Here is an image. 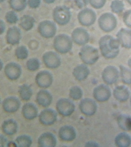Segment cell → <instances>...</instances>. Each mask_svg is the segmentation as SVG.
Masks as SVG:
<instances>
[{
    "label": "cell",
    "mask_w": 131,
    "mask_h": 147,
    "mask_svg": "<svg viewBox=\"0 0 131 147\" xmlns=\"http://www.w3.org/2000/svg\"><path fill=\"white\" fill-rule=\"evenodd\" d=\"M111 92L110 87L104 84L96 86L93 91V96L98 102H103L108 101L111 97Z\"/></svg>",
    "instance_id": "cell-10"
},
{
    "label": "cell",
    "mask_w": 131,
    "mask_h": 147,
    "mask_svg": "<svg viewBox=\"0 0 131 147\" xmlns=\"http://www.w3.org/2000/svg\"><path fill=\"white\" fill-rule=\"evenodd\" d=\"M101 53L107 59H113L118 56L120 44L117 39L110 35L102 37L98 41Z\"/></svg>",
    "instance_id": "cell-1"
},
{
    "label": "cell",
    "mask_w": 131,
    "mask_h": 147,
    "mask_svg": "<svg viewBox=\"0 0 131 147\" xmlns=\"http://www.w3.org/2000/svg\"><path fill=\"white\" fill-rule=\"evenodd\" d=\"M90 73L88 67L85 64H79L73 69L72 74L76 80L82 81L86 80Z\"/></svg>",
    "instance_id": "cell-24"
},
{
    "label": "cell",
    "mask_w": 131,
    "mask_h": 147,
    "mask_svg": "<svg viewBox=\"0 0 131 147\" xmlns=\"http://www.w3.org/2000/svg\"><path fill=\"white\" fill-rule=\"evenodd\" d=\"M5 1V0H0V2H4V1Z\"/></svg>",
    "instance_id": "cell-50"
},
{
    "label": "cell",
    "mask_w": 131,
    "mask_h": 147,
    "mask_svg": "<svg viewBox=\"0 0 131 147\" xmlns=\"http://www.w3.org/2000/svg\"><path fill=\"white\" fill-rule=\"evenodd\" d=\"M98 25L103 32L109 33L112 32L117 26V21L115 16L111 13L102 14L98 18Z\"/></svg>",
    "instance_id": "cell-4"
},
{
    "label": "cell",
    "mask_w": 131,
    "mask_h": 147,
    "mask_svg": "<svg viewBox=\"0 0 131 147\" xmlns=\"http://www.w3.org/2000/svg\"><path fill=\"white\" fill-rule=\"evenodd\" d=\"M53 17L55 21L58 25H66L71 20V11L66 6H58L54 9Z\"/></svg>",
    "instance_id": "cell-5"
},
{
    "label": "cell",
    "mask_w": 131,
    "mask_h": 147,
    "mask_svg": "<svg viewBox=\"0 0 131 147\" xmlns=\"http://www.w3.org/2000/svg\"><path fill=\"white\" fill-rule=\"evenodd\" d=\"M5 23L2 20H0V32H1V34H2L4 33L5 30Z\"/></svg>",
    "instance_id": "cell-45"
},
{
    "label": "cell",
    "mask_w": 131,
    "mask_h": 147,
    "mask_svg": "<svg viewBox=\"0 0 131 147\" xmlns=\"http://www.w3.org/2000/svg\"><path fill=\"white\" fill-rule=\"evenodd\" d=\"M20 104V101L18 98L13 96H9L3 101V109L5 112L8 113H14L19 110Z\"/></svg>",
    "instance_id": "cell-18"
},
{
    "label": "cell",
    "mask_w": 131,
    "mask_h": 147,
    "mask_svg": "<svg viewBox=\"0 0 131 147\" xmlns=\"http://www.w3.org/2000/svg\"><path fill=\"white\" fill-rule=\"evenodd\" d=\"M4 73L8 79L11 80H15L19 79L21 76L22 69L19 64L11 62L5 65Z\"/></svg>",
    "instance_id": "cell-16"
},
{
    "label": "cell",
    "mask_w": 131,
    "mask_h": 147,
    "mask_svg": "<svg viewBox=\"0 0 131 147\" xmlns=\"http://www.w3.org/2000/svg\"><path fill=\"white\" fill-rule=\"evenodd\" d=\"M45 65L48 68L55 69L60 66L61 60L58 54L54 51H48L42 56Z\"/></svg>",
    "instance_id": "cell-11"
},
{
    "label": "cell",
    "mask_w": 131,
    "mask_h": 147,
    "mask_svg": "<svg viewBox=\"0 0 131 147\" xmlns=\"http://www.w3.org/2000/svg\"><path fill=\"white\" fill-rule=\"evenodd\" d=\"M124 24L127 27L131 28V9L128 10L124 13L123 16Z\"/></svg>",
    "instance_id": "cell-40"
},
{
    "label": "cell",
    "mask_w": 131,
    "mask_h": 147,
    "mask_svg": "<svg viewBox=\"0 0 131 147\" xmlns=\"http://www.w3.org/2000/svg\"><path fill=\"white\" fill-rule=\"evenodd\" d=\"M56 24L51 21H43L39 23L38 30L41 36L46 38H50L54 37L57 32Z\"/></svg>",
    "instance_id": "cell-8"
},
{
    "label": "cell",
    "mask_w": 131,
    "mask_h": 147,
    "mask_svg": "<svg viewBox=\"0 0 131 147\" xmlns=\"http://www.w3.org/2000/svg\"><path fill=\"white\" fill-rule=\"evenodd\" d=\"M6 146L7 147H18V144L16 142L12 141H10L8 142Z\"/></svg>",
    "instance_id": "cell-46"
},
{
    "label": "cell",
    "mask_w": 131,
    "mask_h": 147,
    "mask_svg": "<svg viewBox=\"0 0 131 147\" xmlns=\"http://www.w3.org/2000/svg\"><path fill=\"white\" fill-rule=\"evenodd\" d=\"M58 136L62 141L71 142L73 141L77 136L75 129L71 125H64L58 131Z\"/></svg>",
    "instance_id": "cell-17"
},
{
    "label": "cell",
    "mask_w": 131,
    "mask_h": 147,
    "mask_svg": "<svg viewBox=\"0 0 131 147\" xmlns=\"http://www.w3.org/2000/svg\"><path fill=\"white\" fill-rule=\"evenodd\" d=\"M22 37V33L20 29L13 26L8 29L6 35L7 42L9 44L15 45L20 42Z\"/></svg>",
    "instance_id": "cell-21"
},
{
    "label": "cell",
    "mask_w": 131,
    "mask_h": 147,
    "mask_svg": "<svg viewBox=\"0 0 131 147\" xmlns=\"http://www.w3.org/2000/svg\"><path fill=\"white\" fill-rule=\"evenodd\" d=\"M40 66L39 61L37 58L30 59L26 63L27 69L30 71H36L39 68Z\"/></svg>",
    "instance_id": "cell-37"
},
{
    "label": "cell",
    "mask_w": 131,
    "mask_h": 147,
    "mask_svg": "<svg viewBox=\"0 0 131 147\" xmlns=\"http://www.w3.org/2000/svg\"><path fill=\"white\" fill-rule=\"evenodd\" d=\"M79 107L83 114L87 116H91L96 113L97 105L94 100L87 98L81 100L79 103Z\"/></svg>",
    "instance_id": "cell-12"
},
{
    "label": "cell",
    "mask_w": 131,
    "mask_h": 147,
    "mask_svg": "<svg viewBox=\"0 0 131 147\" xmlns=\"http://www.w3.org/2000/svg\"><path fill=\"white\" fill-rule=\"evenodd\" d=\"M6 21L10 24H15L19 20L17 14L13 11H8L5 16Z\"/></svg>",
    "instance_id": "cell-38"
},
{
    "label": "cell",
    "mask_w": 131,
    "mask_h": 147,
    "mask_svg": "<svg viewBox=\"0 0 131 147\" xmlns=\"http://www.w3.org/2000/svg\"><path fill=\"white\" fill-rule=\"evenodd\" d=\"M22 113L25 119L33 120L37 117L38 110L36 105L33 103H27L23 106Z\"/></svg>",
    "instance_id": "cell-23"
},
{
    "label": "cell",
    "mask_w": 131,
    "mask_h": 147,
    "mask_svg": "<svg viewBox=\"0 0 131 147\" xmlns=\"http://www.w3.org/2000/svg\"><path fill=\"white\" fill-rule=\"evenodd\" d=\"M36 100L39 105L46 108L51 104L53 97L51 93L45 90H41L37 94Z\"/></svg>",
    "instance_id": "cell-22"
},
{
    "label": "cell",
    "mask_w": 131,
    "mask_h": 147,
    "mask_svg": "<svg viewBox=\"0 0 131 147\" xmlns=\"http://www.w3.org/2000/svg\"><path fill=\"white\" fill-rule=\"evenodd\" d=\"M124 3L121 0H114L111 2L110 8L114 13L119 14L123 12L124 9Z\"/></svg>",
    "instance_id": "cell-35"
},
{
    "label": "cell",
    "mask_w": 131,
    "mask_h": 147,
    "mask_svg": "<svg viewBox=\"0 0 131 147\" xmlns=\"http://www.w3.org/2000/svg\"><path fill=\"white\" fill-rule=\"evenodd\" d=\"M130 91L128 88L125 86H118L115 88L113 95L115 98L120 102L127 101L130 96Z\"/></svg>",
    "instance_id": "cell-25"
},
{
    "label": "cell",
    "mask_w": 131,
    "mask_h": 147,
    "mask_svg": "<svg viewBox=\"0 0 131 147\" xmlns=\"http://www.w3.org/2000/svg\"><path fill=\"white\" fill-rule=\"evenodd\" d=\"M57 143L56 137L52 133L46 132L41 134L38 140L39 147H54Z\"/></svg>",
    "instance_id": "cell-20"
},
{
    "label": "cell",
    "mask_w": 131,
    "mask_h": 147,
    "mask_svg": "<svg viewBox=\"0 0 131 147\" xmlns=\"http://www.w3.org/2000/svg\"><path fill=\"white\" fill-rule=\"evenodd\" d=\"M116 36L120 45L125 49H131V30L122 28L118 31Z\"/></svg>",
    "instance_id": "cell-19"
},
{
    "label": "cell",
    "mask_w": 131,
    "mask_h": 147,
    "mask_svg": "<svg viewBox=\"0 0 131 147\" xmlns=\"http://www.w3.org/2000/svg\"><path fill=\"white\" fill-rule=\"evenodd\" d=\"M16 142L18 146L20 147H29L33 143V140L29 136L24 134L17 137Z\"/></svg>",
    "instance_id": "cell-33"
},
{
    "label": "cell",
    "mask_w": 131,
    "mask_h": 147,
    "mask_svg": "<svg viewBox=\"0 0 131 147\" xmlns=\"http://www.w3.org/2000/svg\"><path fill=\"white\" fill-rule=\"evenodd\" d=\"M117 123L119 127L123 130L131 131V117L128 115L121 114L117 118Z\"/></svg>",
    "instance_id": "cell-28"
},
{
    "label": "cell",
    "mask_w": 131,
    "mask_h": 147,
    "mask_svg": "<svg viewBox=\"0 0 131 147\" xmlns=\"http://www.w3.org/2000/svg\"><path fill=\"white\" fill-rule=\"evenodd\" d=\"M115 143L118 147H129L131 144V136L125 132L119 133L115 138Z\"/></svg>",
    "instance_id": "cell-27"
},
{
    "label": "cell",
    "mask_w": 131,
    "mask_h": 147,
    "mask_svg": "<svg viewBox=\"0 0 131 147\" xmlns=\"http://www.w3.org/2000/svg\"><path fill=\"white\" fill-rule=\"evenodd\" d=\"M119 74V71L116 67L109 65L103 69L102 74V79L107 84H113L118 80Z\"/></svg>",
    "instance_id": "cell-9"
},
{
    "label": "cell",
    "mask_w": 131,
    "mask_h": 147,
    "mask_svg": "<svg viewBox=\"0 0 131 147\" xmlns=\"http://www.w3.org/2000/svg\"><path fill=\"white\" fill-rule=\"evenodd\" d=\"M57 112L51 109H46L42 110L39 117L40 122L45 126L53 125L57 121Z\"/></svg>",
    "instance_id": "cell-15"
},
{
    "label": "cell",
    "mask_w": 131,
    "mask_h": 147,
    "mask_svg": "<svg viewBox=\"0 0 131 147\" xmlns=\"http://www.w3.org/2000/svg\"><path fill=\"white\" fill-rule=\"evenodd\" d=\"M53 46L55 50L61 54H66L71 51L73 46L72 38L67 34L57 35L54 40Z\"/></svg>",
    "instance_id": "cell-3"
},
{
    "label": "cell",
    "mask_w": 131,
    "mask_h": 147,
    "mask_svg": "<svg viewBox=\"0 0 131 147\" xmlns=\"http://www.w3.org/2000/svg\"><path fill=\"white\" fill-rule=\"evenodd\" d=\"M57 112L63 117H69L74 112L75 106L71 100L67 98L58 100L56 105Z\"/></svg>",
    "instance_id": "cell-6"
},
{
    "label": "cell",
    "mask_w": 131,
    "mask_h": 147,
    "mask_svg": "<svg viewBox=\"0 0 131 147\" xmlns=\"http://www.w3.org/2000/svg\"><path fill=\"white\" fill-rule=\"evenodd\" d=\"M130 104L131 105V96L130 97Z\"/></svg>",
    "instance_id": "cell-51"
},
{
    "label": "cell",
    "mask_w": 131,
    "mask_h": 147,
    "mask_svg": "<svg viewBox=\"0 0 131 147\" xmlns=\"http://www.w3.org/2000/svg\"><path fill=\"white\" fill-rule=\"evenodd\" d=\"M18 92L20 98L24 101L29 100L33 94V90L30 86L26 84L19 87Z\"/></svg>",
    "instance_id": "cell-30"
},
{
    "label": "cell",
    "mask_w": 131,
    "mask_h": 147,
    "mask_svg": "<svg viewBox=\"0 0 131 147\" xmlns=\"http://www.w3.org/2000/svg\"><path fill=\"white\" fill-rule=\"evenodd\" d=\"M126 1L129 4L131 5V0H126Z\"/></svg>",
    "instance_id": "cell-49"
},
{
    "label": "cell",
    "mask_w": 131,
    "mask_h": 147,
    "mask_svg": "<svg viewBox=\"0 0 131 147\" xmlns=\"http://www.w3.org/2000/svg\"><path fill=\"white\" fill-rule=\"evenodd\" d=\"M18 123L14 119H7L2 124V130L4 133L7 135H14L18 131Z\"/></svg>",
    "instance_id": "cell-26"
},
{
    "label": "cell",
    "mask_w": 131,
    "mask_h": 147,
    "mask_svg": "<svg viewBox=\"0 0 131 147\" xmlns=\"http://www.w3.org/2000/svg\"><path fill=\"white\" fill-rule=\"evenodd\" d=\"M69 95L70 98L75 100H78L82 97L83 92L81 88L78 86L71 87L69 90Z\"/></svg>",
    "instance_id": "cell-34"
},
{
    "label": "cell",
    "mask_w": 131,
    "mask_h": 147,
    "mask_svg": "<svg viewBox=\"0 0 131 147\" xmlns=\"http://www.w3.org/2000/svg\"><path fill=\"white\" fill-rule=\"evenodd\" d=\"M80 59L85 64L93 65L95 64L99 58L98 50L90 45L83 46L79 53Z\"/></svg>",
    "instance_id": "cell-2"
},
{
    "label": "cell",
    "mask_w": 131,
    "mask_h": 147,
    "mask_svg": "<svg viewBox=\"0 0 131 147\" xmlns=\"http://www.w3.org/2000/svg\"><path fill=\"white\" fill-rule=\"evenodd\" d=\"M35 22V19L31 16L24 15L20 18L19 24L23 29L28 31L33 28Z\"/></svg>",
    "instance_id": "cell-29"
},
{
    "label": "cell",
    "mask_w": 131,
    "mask_h": 147,
    "mask_svg": "<svg viewBox=\"0 0 131 147\" xmlns=\"http://www.w3.org/2000/svg\"><path fill=\"white\" fill-rule=\"evenodd\" d=\"M15 55L18 59L20 60L26 59L28 56V49L26 47L24 46L18 47L15 50Z\"/></svg>",
    "instance_id": "cell-36"
},
{
    "label": "cell",
    "mask_w": 131,
    "mask_h": 147,
    "mask_svg": "<svg viewBox=\"0 0 131 147\" xmlns=\"http://www.w3.org/2000/svg\"><path fill=\"white\" fill-rule=\"evenodd\" d=\"M119 68L122 81L126 84H131V70L121 65H119Z\"/></svg>",
    "instance_id": "cell-31"
},
{
    "label": "cell",
    "mask_w": 131,
    "mask_h": 147,
    "mask_svg": "<svg viewBox=\"0 0 131 147\" xmlns=\"http://www.w3.org/2000/svg\"><path fill=\"white\" fill-rule=\"evenodd\" d=\"M85 146L86 147H99L100 146L95 141H89L86 142Z\"/></svg>",
    "instance_id": "cell-44"
},
{
    "label": "cell",
    "mask_w": 131,
    "mask_h": 147,
    "mask_svg": "<svg viewBox=\"0 0 131 147\" xmlns=\"http://www.w3.org/2000/svg\"><path fill=\"white\" fill-rule=\"evenodd\" d=\"M53 76L50 72L42 71L39 72L35 78V82L39 87L47 88L50 87L53 82Z\"/></svg>",
    "instance_id": "cell-14"
},
{
    "label": "cell",
    "mask_w": 131,
    "mask_h": 147,
    "mask_svg": "<svg viewBox=\"0 0 131 147\" xmlns=\"http://www.w3.org/2000/svg\"><path fill=\"white\" fill-rule=\"evenodd\" d=\"M7 140L6 137L4 135H1L0 137V144L2 147L6 146L7 144Z\"/></svg>",
    "instance_id": "cell-43"
},
{
    "label": "cell",
    "mask_w": 131,
    "mask_h": 147,
    "mask_svg": "<svg viewBox=\"0 0 131 147\" xmlns=\"http://www.w3.org/2000/svg\"><path fill=\"white\" fill-rule=\"evenodd\" d=\"M74 2L79 9H82L87 5L88 1V0H74Z\"/></svg>",
    "instance_id": "cell-42"
},
{
    "label": "cell",
    "mask_w": 131,
    "mask_h": 147,
    "mask_svg": "<svg viewBox=\"0 0 131 147\" xmlns=\"http://www.w3.org/2000/svg\"><path fill=\"white\" fill-rule=\"evenodd\" d=\"M92 7L96 9H102L105 5L107 0H88Z\"/></svg>",
    "instance_id": "cell-39"
},
{
    "label": "cell",
    "mask_w": 131,
    "mask_h": 147,
    "mask_svg": "<svg viewBox=\"0 0 131 147\" xmlns=\"http://www.w3.org/2000/svg\"><path fill=\"white\" fill-rule=\"evenodd\" d=\"M128 64L129 67L131 69V57L129 59L128 61Z\"/></svg>",
    "instance_id": "cell-48"
},
{
    "label": "cell",
    "mask_w": 131,
    "mask_h": 147,
    "mask_svg": "<svg viewBox=\"0 0 131 147\" xmlns=\"http://www.w3.org/2000/svg\"><path fill=\"white\" fill-rule=\"evenodd\" d=\"M41 0H28L27 3L30 7L32 9H36L39 7Z\"/></svg>",
    "instance_id": "cell-41"
},
{
    "label": "cell",
    "mask_w": 131,
    "mask_h": 147,
    "mask_svg": "<svg viewBox=\"0 0 131 147\" xmlns=\"http://www.w3.org/2000/svg\"><path fill=\"white\" fill-rule=\"evenodd\" d=\"M9 3L11 9L17 11H22L27 7V0H9Z\"/></svg>",
    "instance_id": "cell-32"
},
{
    "label": "cell",
    "mask_w": 131,
    "mask_h": 147,
    "mask_svg": "<svg viewBox=\"0 0 131 147\" xmlns=\"http://www.w3.org/2000/svg\"><path fill=\"white\" fill-rule=\"evenodd\" d=\"M77 18L79 23L81 25L90 26L95 24L96 20V15L92 9L86 8L79 13Z\"/></svg>",
    "instance_id": "cell-7"
},
{
    "label": "cell",
    "mask_w": 131,
    "mask_h": 147,
    "mask_svg": "<svg viewBox=\"0 0 131 147\" xmlns=\"http://www.w3.org/2000/svg\"><path fill=\"white\" fill-rule=\"evenodd\" d=\"M72 38L73 42L80 46H84L89 42L90 36L85 29L78 27L72 32Z\"/></svg>",
    "instance_id": "cell-13"
},
{
    "label": "cell",
    "mask_w": 131,
    "mask_h": 147,
    "mask_svg": "<svg viewBox=\"0 0 131 147\" xmlns=\"http://www.w3.org/2000/svg\"><path fill=\"white\" fill-rule=\"evenodd\" d=\"M44 2L45 3H48V4H51L54 3L56 0H43Z\"/></svg>",
    "instance_id": "cell-47"
}]
</instances>
